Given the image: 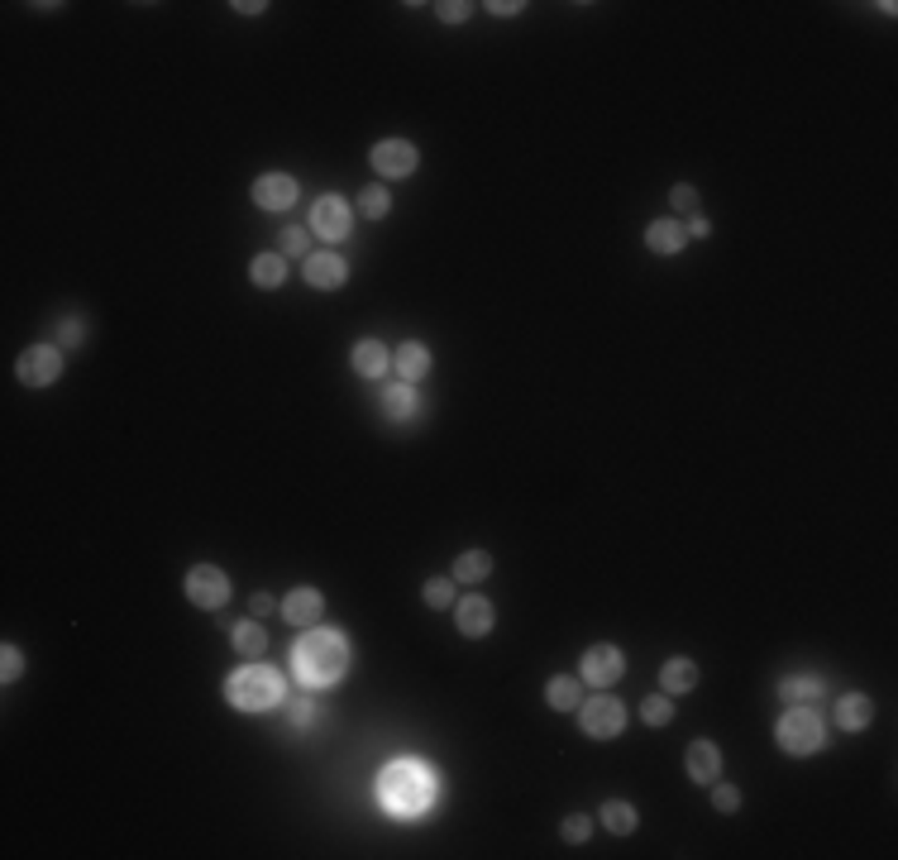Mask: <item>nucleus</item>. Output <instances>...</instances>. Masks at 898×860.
Segmentation results:
<instances>
[{"mask_svg":"<svg viewBox=\"0 0 898 860\" xmlns=\"http://www.w3.org/2000/svg\"><path fill=\"white\" fill-rule=\"evenodd\" d=\"M291 664L306 684H335L349 669V645L340 632H306L291 645Z\"/></svg>","mask_w":898,"mask_h":860,"instance_id":"1","label":"nucleus"},{"mask_svg":"<svg viewBox=\"0 0 898 860\" xmlns=\"http://www.w3.org/2000/svg\"><path fill=\"white\" fill-rule=\"evenodd\" d=\"M430 793H435L430 774H426L421 765H411V760L387 765V770H383V780H378V799H383V808H387V812H396V817H416V812H426Z\"/></svg>","mask_w":898,"mask_h":860,"instance_id":"2","label":"nucleus"},{"mask_svg":"<svg viewBox=\"0 0 898 860\" xmlns=\"http://www.w3.org/2000/svg\"><path fill=\"white\" fill-rule=\"evenodd\" d=\"M225 694H229V703L244 707V712H268V707H278V698H282V679L268 664H244V669L229 674Z\"/></svg>","mask_w":898,"mask_h":860,"instance_id":"3","label":"nucleus"},{"mask_svg":"<svg viewBox=\"0 0 898 860\" xmlns=\"http://www.w3.org/2000/svg\"><path fill=\"white\" fill-rule=\"evenodd\" d=\"M775 737H779V746L788 750V755H812L822 746V717L818 712H808V707H793V712H784L779 717V727H775Z\"/></svg>","mask_w":898,"mask_h":860,"instance_id":"4","label":"nucleus"},{"mask_svg":"<svg viewBox=\"0 0 898 860\" xmlns=\"http://www.w3.org/2000/svg\"><path fill=\"white\" fill-rule=\"evenodd\" d=\"M578 722H583V737L612 741V737H621V727H626V707L617 698H588L583 712H578Z\"/></svg>","mask_w":898,"mask_h":860,"instance_id":"5","label":"nucleus"},{"mask_svg":"<svg viewBox=\"0 0 898 860\" xmlns=\"http://www.w3.org/2000/svg\"><path fill=\"white\" fill-rule=\"evenodd\" d=\"M19 383L25 388H48V383H58V373H62V354L53 349V345H34L25 359H19Z\"/></svg>","mask_w":898,"mask_h":860,"instance_id":"6","label":"nucleus"},{"mask_svg":"<svg viewBox=\"0 0 898 860\" xmlns=\"http://www.w3.org/2000/svg\"><path fill=\"white\" fill-rule=\"evenodd\" d=\"M186 598L211 612V607H220L229 598V579L216 569V564H196V569L186 574Z\"/></svg>","mask_w":898,"mask_h":860,"instance_id":"7","label":"nucleus"},{"mask_svg":"<svg viewBox=\"0 0 898 860\" xmlns=\"http://www.w3.org/2000/svg\"><path fill=\"white\" fill-rule=\"evenodd\" d=\"M416 149L407 139H383V143H373V167H378L383 177H411L416 173Z\"/></svg>","mask_w":898,"mask_h":860,"instance_id":"8","label":"nucleus"},{"mask_svg":"<svg viewBox=\"0 0 898 860\" xmlns=\"http://www.w3.org/2000/svg\"><path fill=\"white\" fill-rule=\"evenodd\" d=\"M349 206L340 196H321L316 211H311V229H316L321 239H349Z\"/></svg>","mask_w":898,"mask_h":860,"instance_id":"9","label":"nucleus"},{"mask_svg":"<svg viewBox=\"0 0 898 860\" xmlns=\"http://www.w3.org/2000/svg\"><path fill=\"white\" fill-rule=\"evenodd\" d=\"M583 679L597 684V688L617 684L621 679V650L617 645H593L588 655H583Z\"/></svg>","mask_w":898,"mask_h":860,"instance_id":"10","label":"nucleus"},{"mask_svg":"<svg viewBox=\"0 0 898 860\" xmlns=\"http://www.w3.org/2000/svg\"><path fill=\"white\" fill-rule=\"evenodd\" d=\"M254 201L263 206V211H287L291 201H297V182H291L287 173H268L254 182Z\"/></svg>","mask_w":898,"mask_h":860,"instance_id":"11","label":"nucleus"},{"mask_svg":"<svg viewBox=\"0 0 898 860\" xmlns=\"http://www.w3.org/2000/svg\"><path fill=\"white\" fill-rule=\"evenodd\" d=\"M344 278H349V268H344L340 254H311V259H306V282H311V287L335 292V287H344Z\"/></svg>","mask_w":898,"mask_h":860,"instance_id":"12","label":"nucleus"},{"mask_svg":"<svg viewBox=\"0 0 898 860\" xmlns=\"http://www.w3.org/2000/svg\"><path fill=\"white\" fill-rule=\"evenodd\" d=\"M282 612H287L291 626H311V621H321L325 598H321L316 589H291V593L282 598Z\"/></svg>","mask_w":898,"mask_h":860,"instance_id":"13","label":"nucleus"},{"mask_svg":"<svg viewBox=\"0 0 898 860\" xmlns=\"http://www.w3.org/2000/svg\"><path fill=\"white\" fill-rule=\"evenodd\" d=\"M454 621L464 636H488L492 632V602L488 598H464L454 607Z\"/></svg>","mask_w":898,"mask_h":860,"instance_id":"14","label":"nucleus"},{"mask_svg":"<svg viewBox=\"0 0 898 860\" xmlns=\"http://www.w3.org/2000/svg\"><path fill=\"white\" fill-rule=\"evenodd\" d=\"M688 774H693L698 784H713L722 774V750L713 741H693L688 746Z\"/></svg>","mask_w":898,"mask_h":860,"instance_id":"15","label":"nucleus"},{"mask_svg":"<svg viewBox=\"0 0 898 860\" xmlns=\"http://www.w3.org/2000/svg\"><path fill=\"white\" fill-rule=\"evenodd\" d=\"M870 717H874V703H870L865 694H846V698L837 703V727H846V731L870 727Z\"/></svg>","mask_w":898,"mask_h":860,"instance_id":"16","label":"nucleus"},{"mask_svg":"<svg viewBox=\"0 0 898 860\" xmlns=\"http://www.w3.org/2000/svg\"><path fill=\"white\" fill-rule=\"evenodd\" d=\"M683 239H688V235H683L679 220H655L650 229H645V244H650L655 254H679Z\"/></svg>","mask_w":898,"mask_h":860,"instance_id":"17","label":"nucleus"},{"mask_svg":"<svg viewBox=\"0 0 898 860\" xmlns=\"http://www.w3.org/2000/svg\"><path fill=\"white\" fill-rule=\"evenodd\" d=\"M387 349L378 345V340H359L354 345V373H364V377H378V373H387Z\"/></svg>","mask_w":898,"mask_h":860,"instance_id":"18","label":"nucleus"},{"mask_svg":"<svg viewBox=\"0 0 898 860\" xmlns=\"http://www.w3.org/2000/svg\"><path fill=\"white\" fill-rule=\"evenodd\" d=\"M396 373L407 377V383H416V377H426V368H430V349L426 345H416V340H407L402 349H396Z\"/></svg>","mask_w":898,"mask_h":860,"instance_id":"19","label":"nucleus"},{"mask_svg":"<svg viewBox=\"0 0 898 860\" xmlns=\"http://www.w3.org/2000/svg\"><path fill=\"white\" fill-rule=\"evenodd\" d=\"M383 416L387 421H411L416 416V392L402 383V388H387L383 392Z\"/></svg>","mask_w":898,"mask_h":860,"instance_id":"20","label":"nucleus"},{"mask_svg":"<svg viewBox=\"0 0 898 860\" xmlns=\"http://www.w3.org/2000/svg\"><path fill=\"white\" fill-rule=\"evenodd\" d=\"M248 278H254L259 287H282V278H287L282 254H259L254 263H248Z\"/></svg>","mask_w":898,"mask_h":860,"instance_id":"21","label":"nucleus"},{"mask_svg":"<svg viewBox=\"0 0 898 860\" xmlns=\"http://www.w3.org/2000/svg\"><path fill=\"white\" fill-rule=\"evenodd\" d=\"M660 679H664V688H670V694H688V688L698 684V664L679 655V660L664 664V674H660Z\"/></svg>","mask_w":898,"mask_h":860,"instance_id":"22","label":"nucleus"},{"mask_svg":"<svg viewBox=\"0 0 898 860\" xmlns=\"http://www.w3.org/2000/svg\"><path fill=\"white\" fill-rule=\"evenodd\" d=\"M488 574H492V559L483 550H469V555L454 559V583H478V579H488Z\"/></svg>","mask_w":898,"mask_h":860,"instance_id":"23","label":"nucleus"},{"mask_svg":"<svg viewBox=\"0 0 898 860\" xmlns=\"http://www.w3.org/2000/svg\"><path fill=\"white\" fill-rule=\"evenodd\" d=\"M235 650H239L244 660H259L263 650H268L263 626H259V621H239V626H235Z\"/></svg>","mask_w":898,"mask_h":860,"instance_id":"24","label":"nucleus"},{"mask_svg":"<svg viewBox=\"0 0 898 860\" xmlns=\"http://www.w3.org/2000/svg\"><path fill=\"white\" fill-rule=\"evenodd\" d=\"M602 827H607V832H617V836L636 832V808L626 803V799H612V803H602Z\"/></svg>","mask_w":898,"mask_h":860,"instance_id":"25","label":"nucleus"},{"mask_svg":"<svg viewBox=\"0 0 898 860\" xmlns=\"http://www.w3.org/2000/svg\"><path fill=\"white\" fill-rule=\"evenodd\" d=\"M545 703L550 707H559V712H569L574 703H578V679H550V688H545Z\"/></svg>","mask_w":898,"mask_h":860,"instance_id":"26","label":"nucleus"},{"mask_svg":"<svg viewBox=\"0 0 898 860\" xmlns=\"http://www.w3.org/2000/svg\"><path fill=\"white\" fill-rule=\"evenodd\" d=\"M359 211H364L368 220H383V216L392 211V196L383 192V186H364V192H359Z\"/></svg>","mask_w":898,"mask_h":860,"instance_id":"27","label":"nucleus"},{"mask_svg":"<svg viewBox=\"0 0 898 860\" xmlns=\"http://www.w3.org/2000/svg\"><path fill=\"white\" fill-rule=\"evenodd\" d=\"M779 694H784L788 703H793V698H822V684H818V679H784Z\"/></svg>","mask_w":898,"mask_h":860,"instance_id":"28","label":"nucleus"},{"mask_svg":"<svg viewBox=\"0 0 898 860\" xmlns=\"http://www.w3.org/2000/svg\"><path fill=\"white\" fill-rule=\"evenodd\" d=\"M640 717L650 722V727H664V722L674 717V703H670V698H645V703H640Z\"/></svg>","mask_w":898,"mask_h":860,"instance_id":"29","label":"nucleus"},{"mask_svg":"<svg viewBox=\"0 0 898 860\" xmlns=\"http://www.w3.org/2000/svg\"><path fill=\"white\" fill-rule=\"evenodd\" d=\"M713 803H717V812H736V808H741V789H731V784H717V780H713Z\"/></svg>","mask_w":898,"mask_h":860,"instance_id":"30","label":"nucleus"},{"mask_svg":"<svg viewBox=\"0 0 898 860\" xmlns=\"http://www.w3.org/2000/svg\"><path fill=\"white\" fill-rule=\"evenodd\" d=\"M0 660H5V664H0V674H5V684H15L19 674H25V655H19L15 645H5V650H0Z\"/></svg>","mask_w":898,"mask_h":860,"instance_id":"31","label":"nucleus"},{"mask_svg":"<svg viewBox=\"0 0 898 860\" xmlns=\"http://www.w3.org/2000/svg\"><path fill=\"white\" fill-rule=\"evenodd\" d=\"M449 598H454V583L449 579H430L426 583V602L430 607H449Z\"/></svg>","mask_w":898,"mask_h":860,"instance_id":"32","label":"nucleus"},{"mask_svg":"<svg viewBox=\"0 0 898 860\" xmlns=\"http://www.w3.org/2000/svg\"><path fill=\"white\" fill-rule=\"evenodd\" d=\"M670 201L679 206V211H698V186H688V182H679L674 192H670Z\"/></svg>","mask_w":898,"mask_h":860,"instance_id":"33","label":"nucleus"},{"mask_svg":"<svg viewBox=\"0 0 898 860\" xmlns=\"http://www.w3.org/2000/svg\"><path fill=\"white\" fill-rule=\"evenodd\" d=\"M282 254H306V229H297V225L282 229Z\"/></svg>","mask_w":898,"mask_h":860,"instance_id":"34","label":"nucleus"},{"mask_svg":"<svg viewBox=\"0 0 898 860\" xmlns=\"http://www.w3.org/2000/svg\"><path fill=\"white\" fill-rule=\"evenodd\" d=\"M469 10H473V5H464V0H445V5H440V19H445V25H464Z\"/></svg>","mask_w":898,"mask_h":860,"instance_id":"35","label":"nucleus"},{"mask_svg":"<svg viewBox=\"0 0 898 860\" xmlns=\"http://www.w3.org/2000/svg\"><path fill=\"white\" fill-rule=\"evenodd\" d=\"M583 836H588V817H569L564 823V842H583Z\"/></svg>","mask_w":898,"mask_h":860,"instance_id":"36","label":"nucleus"},{"mask_svg":"<svg viewBox=\"0 0 898 860\" xmlns=\"http://www.w3.org/2000/svg\"><path fill=\"white\" fill-rule=\"evenodd\" d=\"M273 598H268V593H254V602H248V612H254V617H268V612H273Z\"/></svg>","mask_w":898,"mask_h":860,"instance_id":"37","label":"nucleus"},{"mask_svg":"<svg viewBox=\"0 0 898 860\" xmlns=\"http://www.w3.org/2000/svg\"><path fill=\"white\" fill-rule=\"evenodd\" d=\"M311 717H316V712H311V703H297V707H291V727H311Z\"/></svg>","mask_w":898,"mask_h":860,"instance_id":"38","label":"nucleus"},{"mask_svg":"<svg viewBox=\"0 0 898 860\" xmlns=\"http://www.w3.org/2000/svg\"><path fill=\"white\" fill-rule=\"evenodd\" d=\"M707 229H713V225H707L703 216H693V225H688V229H683V235H693V239H703V235H707Z\"/></svg>","mask_w":898,"mask_h":860,"instance_id":"39","label":"nucleus"},{"mask_svg":"<svg viewBox=\"0 0 898 860\" xmlns=\"http://www.w3.org/2000/svg\"><path fill=\"white\" fill-rule=\"evenodd\" d=\"M488 10H492V15H516L521 5H516V0H497V5H488Z\"/></svg>","mask_w":898,"mask_h":860,"instance_id":"40","label":"nucleus"}]
</instances>
